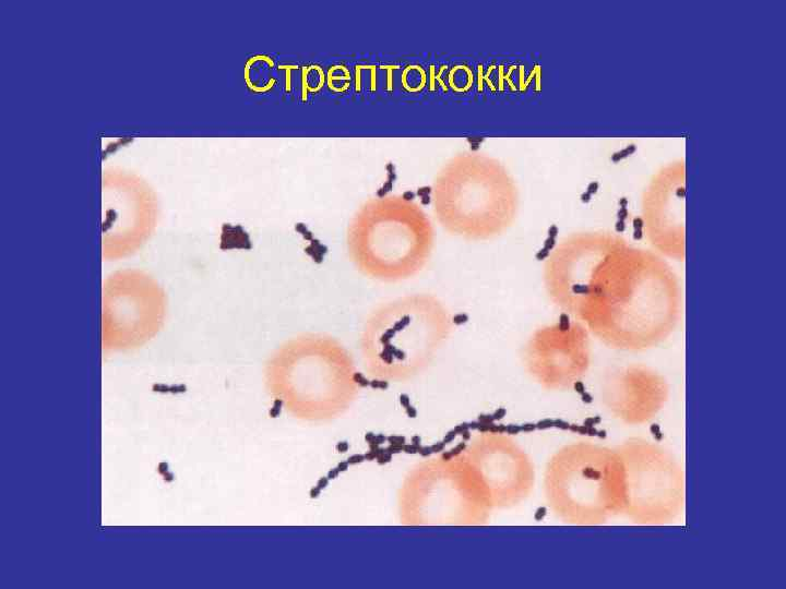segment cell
Returning a JSON list of instances; mask_svg holds the SVG:
<instances>
[{"mask_svg":"<svg viewBox=\"0 0 786 589\" xmlns=\"http://www.w3.org/2000/svg\"><path fill=\"white\" fill-rule=\"evenodd\" d=\"M681 309L679 278L668 262L624 243L597 268L575 320L609 348L644 351L674 333Z\"/></svg>","mask_w":786,"mask_h":589,"instance_id":"1","label":"cell"},{"mask_svg":"<svg viewBox=\"0 0 786 589\" xmlns=\"http://www.w3.org/2000/svg\"><path fill=\"white\" fill-rule=\"evenodd\" d=\"M263 382L289 416L307 422L343 416L360 390L349 351L321 333H302L276 347L264 363Z\"/></svg>","mask_w":786,"mask_h":589,"instance_id":"2","label":"cell"},{"mask_svg":"<svg viewBox=\"0 0 786 589\" xmlns=\"http://www.w3.org/2000/svg\"><path fill=\"white\" fill-rule=\"evenodd\" d=\"M454 328L450 310L436 296L412 293L378 305L367 316L359 347L366 374L403 383L422 373Z\"/></svg>","mask_w":786,"mask_h":589,"instance_id":"3","label":"cell"},{"mask_svg":"<svg viewBox=\"0 0 786 589\" xmlns=\"http://www.w3.org/2000/svg\"><path fill=\"white\" fill-rule=\"evenodd\" d=\"M433 214L449 233L489 240L507 231L519 209L514 178L497 158L479 152L451 157L431 188Z\"/></svg>","mask_w":786,"mask_h":589,"instance_id":"4","label":"cell"},{"mask_svg":"<svg viewBox=\"0 0 786 589\" xmlns=\"http://www.w3.org/2000/svg\"><path fill=\"white\" fill-rule=\"evenodd\" d=\"M434 230L421 206L402 195L367 200L346 232L348 256L365 276L384 283L416 276L427 265Z\"/></svg>","mask_w":786,"mask_h":589,"instance_id":"5","label":"cell"},{"mask_svg":"<svg viewBox=\"0 0 786 589\" xmlns=\"http://www.w3.org/2000/svg\"><path fill=\"white\" fill-rule=\"evenodd\" d=\"M544 493L552 514L568 525L598 526L622 515L624 469L615 447L588 441L565 444L547 461Z\"/></svg>","mask_w":786,"mask_h":589,"instance_id":"6","label":"cell"},{"mask_svg":"<svg viewBox=\"0 0 786 589\" xmlns=\"http://www.w3.org/2000/svg\"><path fill=\"white\" fill-rule=\"evenodd\" d=\"M402 526L475 527L488 524L493 510L478 477L460 453L434 456L414 465L397 491Z\"/></svg>","mask_w":786,"mask_h":589,"instance_id":"7","label":"cell"},{"mask_svg":"<svg viewBox=\"0 0 786 589\" xmlns=\"http://www.w3.org/2000/svg\"><path fill=\"white\" fill-rule=\"evenodd\" d=\"M615 448L624 469L622 515L643 526L676 520L686 504V476L675 456L645 438H629Z\"/></svg>","mask_w":786,"mask_h":589,"instance_id":"8","label":"cell"},{"mask_svg":"<svg viewBox=\"0 0 786 589\" xmlns=\"http://www.w3.org/2000/svg\"><path fill=\"white\" fill-rule=\"evenodd\" d=\"M166 314V292L151 274L138 268L109 274L102 289L103 350L143 346L160 332Z\"/></svg>","mask_w":786,"mask_h":589,"instance_id":"9","label":"cell"},{"mask_svg":"<svg viewBox=\"0 0 786 589\" xmlns=\"http://www.w3.org/2000/svg\"><path fill=\"white\" fill-rule=\"evenodd\" d=\"M591 362V334L577 320L538 327L523 349L525 371L547 390L571 389L586 375Z\"/></svg>","mask_w":786,"mask_h":589,"instance_id":"10","label":"cell"},{"mask_svg":"<svg viewBox=\"0 0 786 589\" xmlns=\"http://www.w3.org/2000/svg\"><path fill=\"white\" fill-rule=\"evenodd\" d=\"M461 454L483 484L492 509L516 506L531 495L534 464L513 437L498 432L479 433Z\"/></svg>","mask_w":786,"mask_h":589,"instance_id":"11","label":"cell"},{"mask_svg":"<svg viewBox=\"0 0 786 589\" xmlns=\"http://www.w3.org/2000/svg\"><path fill=\"white\" fill-rule=\"evenodd\" d=\"M622 244L620 238L604 232L574 233L560 241L543 268L544 287L552 304L576 318L597 268Z\"/></svg>","mask_w":786,"mask_h":589,"instance_id":"12","label":"cell"},{"mask_svg":"<svg viewBox=\"0 0 786 589\" xmlns=\"http://www.w3.org/2000/svg\"><path fill=\"white\" fill-rule=\"evenodd\" d=\"M107 220L103 238V259L115 261L133 254L147 240L155 224V201L136 180L108 184Z\"/></svg>","mask_w":786,"mask_h":589,"instance_id":"13","label":"cell"},{"mask_svg":"<svg viewBox=\"0 0 786 589\" xmlns=\"http://www.w3.org/2000/svg\"><path fill=\"white\" fill-rule=\"evenodd\" d=\"M669 397L665 377L642 363H630L609 373L603 384L602 400L609 413L629 425L654 419Z\"/></svg>","mask_w":786,"mask_h":589,"instance_id":"14","label":"cell"},{"mask_svg":"<svg viewBox=\"0 0 786 589\" xmlns=\"http://www.w3.org/2000/svg\"><path fill=\"white\" fill-rule=\"evenodd\" d=\"M683 199V178L664 175L646 193L641 219L655 249L677 261L684 260Z\"/></svg>","mask_w":786,"mask_h":589,"instance_id":"15","label":"cell"},{"mask_svg":"<svg viewBox=\"0 0 786 589\" xmlns=\"http://www.w3.org/2000/svg\"><path fill=\"white\" fill-rule=\"evenodd\" d=\"M245 81L248 88L255 93L272 89L276 84L272 58L265 55L249 58L245 65Z\"/></svg>","mask_w":786,"mask_h":589,"instance_id":"16","label":"cell"},{"mask_svg":"<svg viewBox=\"0 0 786 589\" xmlns=\"http://www.w3.org/2000/svg\"><path fill=\"white\" fill-rule=\"evenodd\" d=\"M325 81L332 92L344 93L350 87L352 75L345 65L334 64L329 68Z\"/></svg>","mask_w":786,"mask_h":589,"instance_id":"17","label":"cell"},{"mask_svg":"<svg viewBox=\"0 0 786 589\" xmlns=\"http://www.w3.org/2000/svg\"><path fill=\"white\" fill-rule=\"evenodd\" d=\"M326 75L323 69L318 64H311L302 71L303 87L309 93H318L324 85Z\"/></svg>","mask_w":786,"mask_h":589,"instance_id":"18","label":"cell"},{"mask_svg":"<svg viewBox=\"0 0 786 589\" xmlns=\"http://www.w3.org/2000/svg\"><path fill=\"white\" fill-rule=\"evenodd\" d=\"M404 87L409 92L420 91L425 83V73L417 65L407 67L402 76Z\"/></svg>","mask_w":786,"mask_h":589,"instance_id":"19","label":"cell"},{"mask_svg":"<svg viewBox=\"0 0 786 589\" xmlns=\"http://www.w3.org/2000/svg\"><path fill=\"white\" fill-rule=\"evenodd\" d=\"M634 149H635V146H634V145H630V146H628L627 148L622 149L621 152L615 154L614 157H617V156H618L619 158H623V157L632 154V153L634 152Z\"/></svg>","mask_w":786,"mask_h":589,"instance_id":"20","label":"cell"}]
</instances>
